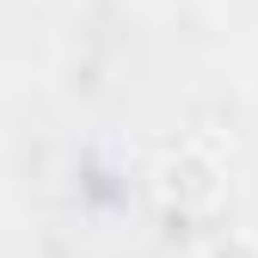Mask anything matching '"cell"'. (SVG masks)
I'll list each match as a JSON object with an SVG mask.
<instances>
[{"label": "cell", "mask_w": 258, "mask_h": 258, "mask_svg": "<svg viewBox=\"0 0 258 258\" xmlns=\"http://www.w3.org/2000/svg\"><path fill=\"white\" fill-rule=\"evenodd\" d=\"M154 190H160V203L178 209V215H209L221 203V190H228V172H221L215 148L184 142V148H172L154 166Z\"/></svg>", "instance_id": "6da1fadb"}, {"label": "cell", "mask_w": 258, "mask_h": 258, "mask_svg": "<svg viewBox=\"0 0 258 258\" xmlns=\"http://www.w3.org/2000/svg\"><path fill=\"white\" fill-rule=\"evenodd\" d=\"M203 258H258V234L252 228H228L203 246Z\"/></svg>", "instance_id": "7a4b0ae2"}]
</instances>
